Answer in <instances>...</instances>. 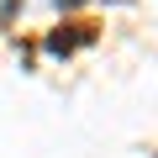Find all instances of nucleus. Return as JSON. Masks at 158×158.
Returning <instances> with one entry per match:
<instances>
[{"label": "nucleus", "mask_w": 158, "mask_h": 158, "mask_svg": "<svg viewBox=\"0 0 158 158\" xmlns=\"http://www.w3.org/2000/svg\"><path fill=\"white\" fill-rule=\"evenodd\" d=\"M58 6H79V0H58Z\"/></svg>", "instance_id": "nucleus-1"}]
</instances>
